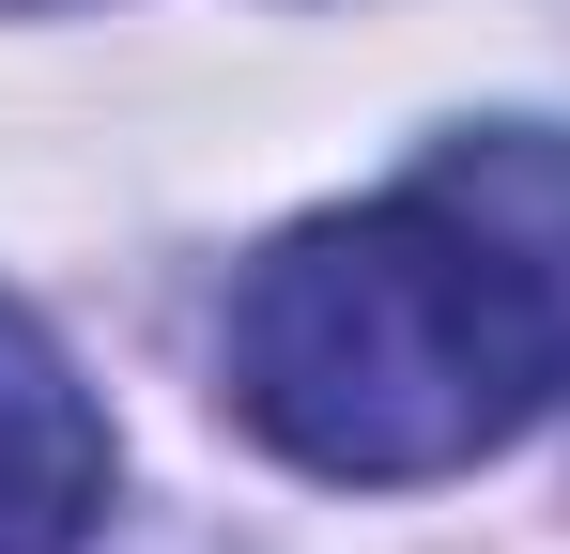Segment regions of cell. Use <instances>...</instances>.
Segmentation results:
<instances>
[{
    "label": "cell",
    "mask_w": 570,
    "mask_h": 554,
    "mask_svg": "<svg viewBox=\"0 0 570 554\" xmlns=\"http://www.w3.org/2000/svg\"><path fill=\"white\" fill-rule=\"evenodd\" d=\"M570 385V139L463 123L232 277L216 400L308 477H448Z\"/></svg>",
    "instance_id": "cell-1"
},
{
    "label": "cell",
    "mask_w": 570,
    "mask_h": 554,
    "mask_svg": "<svg viewBox=\"0 0 570 554\" xmlns=\"http://www.w3.org/2000/svg\"><path fill=\"white\" fill-rule=\"evenodd\" d=\"M16 16H31V0H16Z\"/></svg>",
    "instance_id": "cell-3"
},
{
    "label": "cell",
    "mask_w": 570,
    "mask_h": 554,
    "mask_svg": "<svg viewBox=\"0 0 570 554\" xmlns=\"http://www.w3.org/2000/svg\"><path fill=\"white\" fill-rule=\"evenodd\" d=\"M108 524V416L31 308H0V554H78Z\"/></svg>",
    "instance_id": "cell-2"
}]
</instances>
